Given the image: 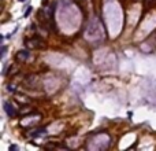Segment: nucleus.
<instances>
[{
  "label": "nucleus",
  "mask_w": 156,
  "mask_h": 151,
  "mask_svg": "<svg viewBox=\"0 0 156 151\" xmlns=\"http://www.w3.org/2000/svg\"><path fill=\"white\" fill-rule=\"evenodd\" d=\"M4 110H6L8 117H15L17 116V111H15L14 106L11 105V103H8V102H4Z\"/></svg>",
  "instance_id": "nucleus-1"
},
{
  "label": "nucleus",
  "mask_w": 156,
  "mask_h": 151,
  "mask_svg": "<svg viewBox=\"0 0 156 151\" xmlns=\"http://www.w3.org/2000/svg\"><path fill=\"white\" fill-rule=\"evenodd\" d=\"M29 56V51H26V49H23V51H19L18 52V55H17V59H26Z\"/></svg>",
  "instance_id": "nucleus-2"
},
{
  "label": "nucleus",
  "mask_w": 156,
  "mask_h": 151,
  "mask_svg": "<svg viewBox=\"0 0 156 151\" xmlns=\"http://www.w3.org/2000/svg\"><path fill=\"white\" fill-rule=\"evenodd\" d=\"M6 51H7V47H6V46H3V47H1V56H4V55H6Z\"/></svg>",
  "instance_id": "nucleus-3"
},
{
  "label": "nucleus",
  "mask_w": 156,
  "mask_h": 151,
  "mask_svg": "<svg viewBox=\"0 0 156 151\" xmlns=\"http://www.w3.org/2000/svg\"><path fill=\"white\" fill-rule=\"evenodd\" d=\"M30 11H31V7H28V11L25 12V17H28V15L30 14Z\"/></svg>",
  "instance_id": "nucleus-4"
},
{
  "label": "nucleus",
  "mask_w": 156,
  "mask_h": 151,
  "mask_svg": "<svg viewBox=\"0 0 156 151\" xmlns=\"http://www.w3.org/2000/svg\"><path fill=\"white\" fill-rule=\"evenodd\" d=\"M15 88L14 87H11V85H8V91H14Z\"/></svg>",
  "instance_id": "nucleus-5"
},
{
  "label": "nucleus",
  "mask_w": 156,
  "mask_h": 151,
  "mask_svg": "<svg viewBox=\"0 0 156 151\" xmlns=\"http://www.w3.org/2000/svg\"><path fill=\"white\" fill-rule=\"evenodd\" d=\"M18 1H21V3H23V1H26V0H18Z\"/></svg>",
  "instance_id": "nucleus-6"
},
{
  "label": "nucleus",
  "mask_w": 156,
  "mask_h": 151,
  "mask_svg": "<svg viewBox=\"0 0 156 151\" xmlns=\"http://www.w3.org/2000/svg\"><path fill=\"white\" fill-rule=\"evenodd\" d=\"M146 1H151V0H146Z\"/></svg>",
  "instance_id": "nucleus-7"
}]
</instances>
